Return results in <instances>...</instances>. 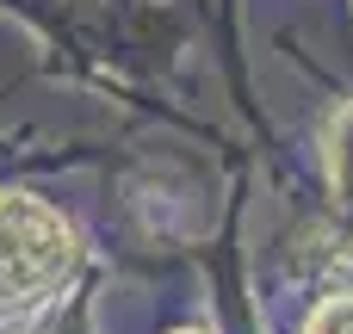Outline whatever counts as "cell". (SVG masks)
<instances>
[{
    "label": "cell",
    "instance_id": "obj_2",
    "mask_svg": "<svg viewBox=\"0 0 353 334\" xmlns=\"http://www.w3.org/2000/svg\"><path fill=\"white\" fill-rule=\"evenodd\" d=\"M329 161H335V192L341 205H353V112H341L335 136H329Z\"/></svg>",
    "mask_w": 353,
    "mask_h": 334
},
{
    "label": "cell",
    "instance_id": "obj_1",
    "mask_svg": "<svg viewBox=\"0 0 353 334\" xmlns=\"http://www.w3.org/2000/svg\"><path fill=\"white\" fill-rule=\"evenodd\" d=\"M81 273L74 229L31 192H0V322L37 316Z\"/></svg>",
    "mask_w": 353,
    "mask_h": 334
},
{
    "label": "cell",
    "instance_id": "obj_3",
    "mask_svg": "<svg viewBox=\"0 0 353 334\" xmlns=\"http://www.w3.org/2000/svg\"><path fill=\"white\" fill-rule=\"evenodd\" d=\"M310 334H353V298H329L310 316Z\"/></svg>",
    "mask_w": 353,
    "mask_h": 334
}]
</instances>
